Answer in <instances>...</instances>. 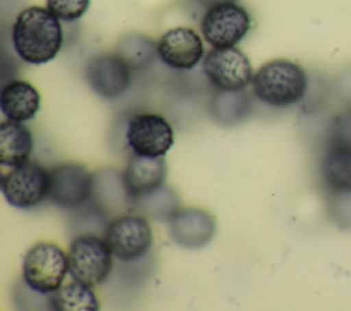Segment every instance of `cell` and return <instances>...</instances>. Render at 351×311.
Instances as JSON below:
<instances>
[{
  "label": "cell",
  "instance_id": "1",
  "mask_svg": "<svg viewBox=\"0 0 351 311\" xmlns=\"http://www.w3.org/2000/svg\"><path fill=\"white\" fill-rule=\"evenodd\" d=\"M11 40L16 55L23 62L29 64L48 63L59 53L63 44L60 19L47 7H27L15 18Z\"/></svg>",
  "mask_w": 351,
  "mask_h": 311
},
{
  "label": "cell",
  "instance_id": "2",
  "mask_svg": "<svg viewBox=\"0 0 351 311\" xmlns=\"http://www.w3.org/2000/svg\"><path fill=\"white\" fill-rule=\"evenodd\" d=\"M308 78L304 69L288 59L266 62L254 74V95L265 104L285 108L299 103L307 92Z\"/></svg>",
  "mask_w": 351,
  "mask_h": 311
},
{
  "label": "cell",
  "instance_id": "3",
  "mask_svg": "<svg viewBox=\"0 0 351 311\" xmlns=\"http://www.w3.org/2000/svg\"><path fill=\"white\" fill-rule=\"evenodd\" d=\"M69 274V255L55 242L38 241L23 258L22 278L25 285L43 296H49L63 285Z\"/></svg>",
  "mask_w": 351,
  "mask_h": 311
},
{
  "label": "cell",
  "instance_id": "4",
  "mask_svg": "<svg viewBox=\"0 0 351 311\" xmlns=\"http://www.w3.org/2000/svg\"><path fill=\"white\" fill-rule=\"evenodd\" d=\"M69 274L73 279L99 285L107 279L112 269V252L107 241L96 234H80L69 248Z\"/></svg>",
  "mask_w": 351,
  "mask_h": 311
},
{
  "label": "cell",
  "instance_id": "5",
  "mask_svg": "<svg viewBox=\"0 0 351 311\" xmlns=\"http://www.w3.org/2000/svg\"><path fill=\"white\" fill-rule=\"evenodd\" d=\"M51 174L37 162L26 160L1 177V193L15 208L29 210L49 196Z\"/></svg>",
  "mask_w": 351,
  "mask_h": 311
},
{
  "label": "cell",
  "instance_id": "6",
  "mask_svg": "<svg viewBox=\"0 0 351 311\" xmlns=\"http://www.w3.org/2000/svg\"><path fill=\"white\" fill-rule=\"evenodd\" d=\"M112 255L122 262H133L151 249L154 233L149 222L141 214H119L104 229Z\"/></svg>",
  "mask_w": 351,
  "mask_h": 311
},
{
  "label": "cell",
  "instance_id": "7",
  "mask_svg": "<svg viewBox=\"0 0 351 311\" xmlns=\"http://www.w3.org/2000/svg\"><path fill=\"white\" fill-rule=\"evenodd\" d=\"M203 71L218 90L225 92L243 90L254 79L250 59L236 47L210 49L203 58Z\"/></svg>",
  "mask_w": 351,
  "mask_h": 311
},
{
  "label": "cell",
  "instance_id": "8",
  "mask_svg": "<svg viewBox=\"0 0 351 311\" xmlns=\"http://www.w3.org/2000/svg\"><path fill=\"white\" fill-rule=\"evenodd\" d=\"M251 29V16L237 3H222L207 8L200 30L213 48L234 47Z\"/></svg>",
  "mask_w": 351,
  "mask_h": 311
},
{
  "label": "cell",
  "instance_id": "9",
  "mask_svg": "<svg viewBox=\"0 0 351 311\" xmlns=\"http://www.w3.org/2000/svg\"><path fill=\"white\" fill-rule=\"evenodd\" d=\"M126 142L136 155L163 156L174 142L173 127L162 115L136 114L128 122Z\"/></svg>",
  "mask_w": 351,
  "mask_h": 311
},
{
  "label": "cell",
  "instance_id": "10",
  "mask_svg": "<svg viewBox=\"0 0 351 311\" xmlns=\"http://www.w3.org/2000/svg\"><path fill=\"white\" fill-rule=\"evenodd\" d=\"M49 199L63 210H75L88 201L93 189V174L81 163L66 162L51 171Z\"/></svg>",
  "mask_w": 351,
  "mask_h": 311
},
{
  "label": "cell",
  "instance_id": "11",
  "mask_svg": "<svg viewBox=\"0 0 351 311\" xmlns=\"http://www.w3.org/2000/svg\"><path fill=\"white\" fill-rule=\"evenodd\" d=\"M132 67L115 53L95 55L85 67V79L90 89L104 99H117L132 84Z\"/></svg>",
  "mask_w": 351,
  "mask_h": 311
},
{
  "label": "cell",
  "instance_id": "12",
  "mask_svg": "<svg viewBox=\"0 0 351 311\" xmlns=\"http://www.w3.org/2000/svg\"><path fill=\"white\" fill-rule=\"evenodd\" d=\"M158 56L176 70H191L204 58L202 37L191 27H173L158 41Z\"/></svg>",
  "mask_w": 351,
  "mask_h": 311
},
{
  "label": "cell",
  "instance_id": "13",
  "mask_svg": "<svg viewBox=\"0 0 351 311\" xmlns=\"http://www.w3.org/2000/svg\"><path fill=\"white\" fill-rule=\"evenodd\" d=\"M170 234L184 248L197 249L208 244L215 233L214 216L202 208H180L170 218Z\"/></svg>",
  "mask_w": 351,
  "mask_h": 311
},
{
  "label": "cell",
  "instance_id": "14",
  "mask_svg": "<svg viewBox=\"0 0 351 311\" xmlns=\"http://www.w3.org/2000/svg\"><path fill=\"white\" fill-rule=\"evenodd\" d=\"M167 166L163 156H141L133 153L129 159L122 178L128 195L134 201L165 185Z\"/></svg>",
  "mask_w": 351,
  "mask_h": 311
},
{
  "label": "cell",
  "instance_id": "15",
  "mask_svg": "<svg viewBox=\"0 0 351 311\" xmlns=\"http://www.w3.org/2000/svg\"><path fill=\"white\" fill-rule=\"evenodd\" d=\"M41 97L34 85L23 79L7 82L0 90V111L10 119L26 122L36 116Z\"/></svg>",
  "mask_w": 351,
  "mask_h": 311
},
{
  "label": "cell",
  "instance_id": "16",
  "mask_svg": "<svg viewBox=\"0 0 351 311\" xmlns=\"http://www.w3.org/2000/svg\"><path fill=\"white\" fill-rule=\"evenodd\" d=\"M34 141L23 122L5 119L0 123V163L15 167L29 160Z\"/></svg>",
  "mask_w": 351,
  "mask_h": 311
},
{
  "label": "cell",
  "instance_id": "17",
  "mask_svg": "<svg viewBox=\"0 0 351 311\" xmlns=\"http://www.w3.org/2000/svg\"><path fill=\"white\" fill-rule=\"evenodd\" d=\"M321 177L329 192L351 190V148L328 145L321 160Z\"/></svg>",
  "mask_w": 351,
  "mask_h": 311
},
{
  "label": "cell",
  "instance_id": "18",
  "mask_svg": "<svg viewBox=\"0 0 351 311\" xmlns=\"http://www.w3.org/2000/svg\"><path fill=\"white\" fill-rule=\"evenodd\" d=\"M49 308L56 311H97L100 301L90 285L73 279L48 297Z\"/></svg>",
  "mask_w": 351,
  "mask_h": 311
},
{
  "label": "cell",
  "instance_id": "19",
  "mask_svg": "<svg viewBox=\"0 0 351 311\" xmlns=\"http://www.w3.org/2000/svg\"><path fill=\"white\" fill-rule=\"evenodd\" d=\"M117 53L121 55L132 70H143L151 66L158 53V42L141 33H130L121 38L117 45Z\"/></svg>",
  "mask_w": 351,
  "mask_h": 311
},
{
  "label": "cell",
  "instance_id": "20",
  "mask_svg": "<svg viewBox=\"0 0 351 311\" xmlns=\"http://www.w3.org/2000/svg\"><path fill=\"white\" fill-rule=\"evenodd\" d=\"M133 206H140L141 215H147L158 221H170L180 210V199L169 186H160L155 192L133 201Z\"/></svg>",
  "mask_w": 351,
  "mask_h": 311
},
{
  "label": "cell",
  "instance_id": "21",
  "mask_svg": "<svg viewBox=\"0 0 351 311\" xmlns=\"http://www.w3.org/2000/svg\"><path fill=\"white\" fill-rule=\"evenodd\" d=\"M221 93L217 97V104L213 105L214 116L218 119L221 123L232 125L245 116L248 112L250 104L247 100V95L241 93V90L236 92H225L219 90Z\"/></svg>",
  "mask_w": 351,
  "mask_h": 311
},
{
  "label": "cell",
  "instance_id": "22",
  "mask_svg": "<svg viewBox=\"0 0 351 311\" xmlns=\"http://www.w3.org/2000/svg\"><path fill=\"white\" fill-rule=\"evenodd\" d=\"M328 212L340 230L351 232V190L330 192Z\"/></svg>",
  "mask_w": 351,
  "mask_h": 311
},
{
  "label": "cell",
  "instance_id": "23",
  "mask_svg": "<svg viewBox=\"0 0 351 311\" xmlns=\"http://www.w3.org/2000/svg\"><path fill=\"white\" fill-rule=\"evenodd\" d=\"M90 5V0H47V8L64 22L80 19Z\"/></svg>",
  "mask_w": 351,
  "mask_h": 311
},
{
  "label": "cell",
  "instance_id": "24",
  "mask_svg": "<svg viewBox=\"0 0 351 311\" xmlns=\"http://www.w3.org/2000/svg\"><path fill=\"white\" fill-rule=\"evenodd\" d=\"M328 145H344L351 148V108L336 115L329 127Z\"/></svg>",
  "mask_w": 351,
  "mask_h": 311
},
{
  "label": "cell",
  "instance_id": "25",
  "mask_svg": "<svg viewBox=\"0 0 351 311\" xmlns=\"http://www.w3.org/2000/svg\"><path fill=\"white\" fill-rule=\"evenodd\" d=\"M337 93L340 101L346 105V108H351V69L340 75L337 84Z\"/></svg>",
  "mask_w": 351,
  "mask_h": 311
},
{
  "label": "cell",
  "instance_id": "26",
  "mask_svg": "<svg viewBox=\"0 0 351 311\" xmlns=\"http://www.w3.org/2000/svg\"><path fill=\"white\" fill-rule=\"evenodd\" d=\"M202 5L210 8L213 5H217V4H222V3H236V0H197Z\"/></svg>",
  "mask_w": 351,
  "mask_h": 311
}]
</instances>
